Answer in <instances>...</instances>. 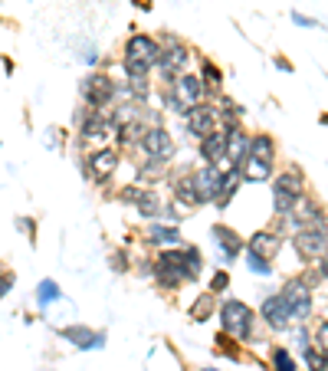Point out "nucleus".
Listing matches in <instances>:
<instances>
[{
  "label": "nucleus",
  "instance_id": "nucleus-1",
  "mask_svg": "<svg viewBox=\"0 0 328 371\" xmlns=\"http://www.w3.org/2000/svg\"><path fill=\"white\" fill-rule=\"evenodd\" d=\"M279 302H283L289 322H302V319H309V312H312V289L302 279H293V283L279 293Z\"/></svg>",
  "mask_w": 328,
  "mask_h": 371
},
{
  "label": "nucleus",
  "instance_id": "nucleus-2",
  "mask_svg": "<svg viewBox=\"0 0 328 371\" xmlns=\"http://www.w3.org/2000/svg\"><path fill=\"white\" fill-rule=\"evenodd\" d=\"M220 322H224V332L226 335H236V338H246L253 328V312L246 302L240 299H226L220 306Z\"/></svg>",
  "mask_w": 328,
  "mask_h": 371
},
{
  "label": "nucleus",
  "instance_id": "nucleus-3",
  "mask_svg": "<svg viewBox=\"0 0 328 371\" xmlns=\"http://www.w3.org/2000/svg\"><path fill=\"white\" fill-rule=\"evenodd\" d=\"M302 198V178L299 174H279L276 184H273V204H276V214H289L293 204Z\"/></svg>",
  "mask_w": 328,
  "mask_h": 371
},
{
  "label": "nucleus",
  "instance_id": "nucleus-4",
  "mask_svg": "<svg viewBox=\"0 0 328 371\" xmlns=\"http://www.w3.org/2000/svg\"><path fill=\"white\" fill-rule=\"evenodd\" d=\"M293 247H295V253H299L305 263L325 257V227H319V224L302 227V230L293 237Z\"/></svg>",
  "mask_w": 328,
  "mask_h": 371
},
{
  "label": "nucleus",
  "instance_id": "nucleus-5",
  "mask_svg": "<svg viewBox=\"0 0 328 371\" xmlns=\"http://www.w3.org/2000/svg\"><path fill=\"white\" fill-rule=\"evenodd\" d=\"M79 95H82V102L92 105V109H105V105L112 102V95H115V86H112V79L109 76H89L82 86H79Z\"/></svg>",
  "mask_w": 328,
  "mask_h": 371
},
{
  "label": "nucleus",
  "instance_id": "nucleus-6",
  "mask_svg": "<svg viewBox=\"0 0 328 371\" xmlns=\"http://www.w3.org/2000/svg\"><path fill=\"white\" fill-rule=\"evenodd\" d=\"M187 263H184V250H164L161 257H158V279H161L164 286H177L181 279H190Z\"/></svg>",
  "mask_w": 328,
  "mask_h": 371
},
{
  "label": "nucleus",
  "instance_id": "nucleus-7",
  "mask_svg": "<svg viewBox=\"0 0 328 371\" xmlns=\"http://www.w3.org/2000/svg\"><path fill=\"white\" fill-rule=\"evenodd\" d=\"M158 53L161 50H158V43L151 36L135 33L129 43H125V63H138V66H148V70H151L158 63Z\"/></svg>",
  "mask_w": 328,
  "mask_h": 371
},
{
  "label": "nucleus",
  "instance_id": "nucleus-8",
  "mask_svg": "<svg viewBox=\"0 0 328 371\" xmlns=\"http://www.w3.org/2000/svg\"><path fill=\"white\" fill-rule=\"evenodd\" d=\"M190 181H194V190H197V200H200V204H207V200H217V194H220L224 171L207 164V168H200L197 174H190Z\"/></svg>",
  "mask_w": 328,
  "mask_h": 371
},
{
  "label": "nucleus",
  "instance_id": "nucleus-9",
  "mask_svg": "<svg viewBox=\"0 0 328 371\" xmlns=\"http://www.w3.org/2000/svg\"><path fill=\"white\" fill-rule=\"evenodd\" d=\"M184 125H187L190 135L207 139L210 131H217V115L210 105H190L187 112H184Z\"/></svg>",
  "mask_w": 328,
  "mask_h": 371
},
{
  "label": "nucleus",
  "instance_id": "nucleus-10",
  "mask_svg": "<svg viewBox=\"0 0 328 371\" xmlns=\"http://www.w3.org/2000/svg\"><path fill=\"white\" fill-rule=\"evenodd\" d=\"M141 148H145L151 158H158V161L174 158V139L168 135V129H161V125H155V129H148L145 135H141Z\"/></svg>",
  "mask_w": 328,
  "mask_h": 371
},
{
  "label": "nucleus",
  "instance_id": "nucleus-11",
  "mask_svg": "<svg viewBox=\"0 0 328 371\" xmlns=\"http://www.w3.org/2000/svg\"><path fill=\"white\" fill-rule=\"evenodd\" d=\"M200 158L210 168H230L226 161V131H210L207 139H200Z\"/></svg>",
  "mask_w": 328,
  "mask_h": 371
},
{
  "label": "nucleus",
  "instance_id": "nucleus-12",
  "mask_svg": "<svg viewBox=\"0 0 328 371\" xmlns=\"http://www.w3.org/2000/svg\"><path fill=\"white\" fill-rule=\"evenodd\" d=\"M184 66H187V50L184 46H171V50L158 53V70H161L164 79L184 76Z\"/></svg>",
  "mask_w": 328,
  "mask_h": 371
},
{
  "label": "nucleus",
  "instance_id": "nucleus-13",
  "mask_svg": "<svg viewBox=\"0 0 328 371\" xmlns=\"http://www.w3.org/2000/svg\"><path fill=\"white\" fill-rule=\"evenodd\" d=\"M60 335L79 348H102L105 345L102 332H92V328H86V326H66V328H60Z\"/></svg>",
  "mask_w": 328,
  "mask_h": 371
},
{
  "label": "nucleus",
  "instance_id": "nucleus-14",
  "mask_svg": "<svg viewBox=\"0 0 328 371\" xmlns=\"http://www.w3.org/2000/svg\"><path fill=\"white\" fill-rule=\"evenodd\" d=\"M204 92H207V86H204L197 76H187V72L177 76V82H174V95H177L184 105H200Z\"/></svg>",
  "mask_w": 328,
  "mask_h": 371
},
{
  "label": "nucleus",
  "instance_id": "nucleus-15",
  "mask_svg": "<svg viewBox=\"0 0 328 371\" xmlns=\"http://www.w3.org/2000/svg\"><path fill=\"white\" fill-rule=\"evenodd\" d=\"M246 155H250V139H246L240 129H230L226 131V164H230V168H240V164L246 161Z\"/></svg>",
  "mask_w": 328,
  "mask_h": 371
},
{
  "label": "nucleus",
  "instance_id": "nucleus-16",
  "mask_svg": "<svg viewBox=\"0 0 328 371\" xmlns=\"http://www.w3.org/2000/svg\"><path fill=\"white\" fill-rule=\"evenodd\" d=\"M263 319H266L269 328H276V332H285V328H289V316H285L279 296H266V299H263Z\"/></svg>",
  "mask_w": 328,
  "mask_h": 371
},
{
  "label": "nucleus",
  "instance_id": "nucleus-17",
  "mask_svg": "<svg viewBox=\"0 0 328 371\" xmlns=\"http://www.w3.org/2000/svg\"><path fill=\"white\" fill-rule=\"evenodd\" d=\"M236 171H240V181H266L269 174H273V161L246 155V161H243Z\"/></svg>",
  "mask_w": 328,
  "mask_h": 371
},
{
  "label": "nucleus",
  "instance_id": "nucleus-18",
  "mask_svg": "<svg viewBox=\"0 0 328 371\" xmlns=\"http://www.w3.org/2000/svg\"><path fill=\"white\" fill-rule=\"evenodd\" d=\"M89 168H92V174L99 181H105V178L115 174V168H119V155H115L112 148H102V151H95V155L89 158Z\"/></svg>",
  "mask_w": 328,
  "mask_h": 371
},
{
  "label": "nucleus",
  "instance_id": "nucleus-19",
  "mask_svg": "<svg viewBox=\"0 0 328 371\" xmlns=\"http://www.w3.org/2000/svg\"><path fill=\"white\" fill-rule=\"evenodd\" d=\"M217 237V243H220V250H224V257L226 259H234L236 253L243 250V243H240V237H236L234 230H230V227H224V224H217L214 230H210Z\"/></svg>",
  "mask_w": 328,
  "mask_h": 371
},
{
  "label": "nucleus",
  "instance_id": "nucleus-20",
  "mask_svg": "<svg viewBox=\"0 0 328 371\" xmlns=\"http://www.w3.org/2000/svg\"><path fill=\"white\" fill-rule=\"evenodd\" d=\"M279 247H283V240L273 237V233H256V237L250 240V253L259 259H269L273 253H279Z\"/></svg>",
  "mask_w": 328,
  "mask_h": 371
},
{
  "label": "nucleus",
  "instance_id": "nucleus-21",
  "mask_svg": "<svg viewBox=\"0 0 328 371\" xmlns=\"http://www.w3.org/2000/svg\"><path fill=\"white\" fill-rule=\"evenodd\" d=\"M135 208H138L141 217H148V220H155V217H161V198H158V190H141L138 188V198H135Z\"/></svg>",
  "mask_w": 328,
  "mask_h": 371
},
{
  "label": "nucleus",
  "instance_id": "nucleus-22",
  "mask_svg": "<svg viewBox=\"0 0 328 371\" xmlns=\"http://www.w3.org/2000/svg\"><path fill=\"white\" fill-rule=\"evenodd\" d=\"M112 131V122L105 119V115H89V119H82V139H105Z\"/></svg>",
  "mask_w": 328,
  "mask_h": 371
},
{
  "label": "nucleus",
  "instance_id": "nucleus-23",
  "mask_svg": "<svg viewBox=\"0 0 328 371\" xmlns=\"http://www.w3.org/2000/svg\"><path fill=\"white\" fill-rule=\"evenodd\" d=\"M148 240H151V243H164V247H171V243L181 240V233L174 230V227H161V224H155L151 230H148Z\"/></svg>",
  "mask_w": 328,
  "mask_h": 371
},
{
  "label": "nucleus",
  "instance_id": "nucleus-24",
  "mask_svg": "<svg viewBox=\"0 0 328 371\" xmlns=\"http://www.w3.org/2000/svg\"><path fill=\"white\" fill-rule=\"evenodd\" d=\"M273 141L266 139V135H256V139H250V155L253 158H263V161H273Z\"/></svg>",
  "mask_w": 328,
  "mask_h": 371
},
{
  "label": "nucleus",
  "instance_id": "nucleus-25",
  "mask_svg": "<svg viewBox=\"0 0 328 371\" xmlns=\"http://www.w3.org/2000/svg\"><path fill=\"white\" fill-rule=\"evenodd\" d=\"M60 299V286L53 283V279H43V283H40V289H36V302H40V306H46V302H56Z\"/></svg>",
  "mask_w": 328,
  "mask_h": 371
},
{
  "label": "nucleus",
  "instance_id": "nucleus-26",
  "mask_svg": "<svg viewBox=\"0 0 328 371\" xmlns=\"http://www.w3.org/2000/svg\"><path fill=\"white\" fill-rule=\"evenodd\" d=\"M177 198H181L184 204H200L197 190H194V181H190V178H181V181H177Z\"/></svg>",
  "mask_w": 328,
  "mask_h": 371
},
{
  "label": "nucleus",
  "instance_id": "nucleus-27",
  "mask_svg": "<svg viewBox=\"0 0 328 371\" xmlns=\"http://www.w3.org/2000/svg\"><path fill=\"white\" fill-rule=\"evenodd\" d=\"M273 368L276 371H295V362L289 358L285 348H276V352H273Z\"/></svg>",
  "mask_w": 328,
  "mask_h": 371
},
{
  "label": "nucleus",
  "instance_id": "nucleus-28",
  "mask_svg": "<svg viewBox=\"0 0 328 371\" xmlns=\"http://www.w3.org/2000/svg\"><path fill=\"white\" fill-rule=\"evenodd\" d=\"M184 263H187L190 279H197V273H200V253L194 250V247H187V250H184Z\"/></svg>",
  "mask_w": 328,
  "mask_h": 371
},
{
  "label": "nucleus",
  "instance_id": "nucleus-29",
  "mask_svg": "<svg viewBox=\"0 0 328 371\" xmlns=\"http://www.w3.org/2000/svg\"><path fill=\"white\" fill-rule=\"evenodd\" d=\"M305 362H309L312 371H325V352H319V348H305Z\"/></svg>",
  "mask_w": 328,
  "mask_h": 371
},
{
  "label": "nucleus",
  "instance_id": "nucleus-30",
  "mask_svg": "<svg viewBox=\"0 0 328 371\" xmlns=\"http://www.w3.org/2000/svg\"><path fill=\"white\" fill-rule=\"evenodd\" d=\"M119 135H121V141H125V145H131V141L141 135V125H138V122H131V125H121Z\"/></svg>",
  "mask_w": 328,
  "mask_h": 371
},
{
  "label": "nucleus",
  "instance_id": "nucleus-31",
  "mask_svg": "<svg viewBox=\"0 0 328 371\" xmlns=\"http://www.w3.org/2000/svg\"><path fill=\"white\" fill-rule=\"evenodd\" d=\"M210 306H214V296H210V293H207V296H200V299L194 302V309H190V316H194V319L200 322V316H204V312H207Z\"/></svg>",
  "mask_w": 328,
  "mask_h": 371
},
{
  "label": "nucleus",
  "instance_id": "nucleus-32",
  "mask_svg": "<svg viewBox=\"0 0 328 371\" xmlns=\"http://www.w3.org/2000/svg\"><path fill=\"white\" fill-rule=\"evenodd\" d=\"M164 102H168V109H171V112H177V115H184V112H187V105H184V102H181V99H177V95H174V92H168V95H164Z\"/></svg>",
  "mask_w": 328,
  "mask_h": 371
},
{
  "label": "nucleus",
  "instance_id": "nucleus-33",
  "mask_svg": "<svg viewBox=\"0 0 328 371\" xmlns=\"http://www.w3.org/2000/svg\"><path fill=\"white\" fill-rule=\"evenodd\" d=\"M226 286H230V276H226V273H214V279H210V289H214V293H224Z\"/></svg>",
  "mask_w": 328,
  "mask_h": 371
},
{
  "label": "nucleus",
  "instance_id": "nucleus-34",
  "mask_svg": "<svg viewBox=\"0 0 328 371\" xmlns=\"http://www.w3.org/2000/svg\"><path fill=\"white\" fill-rule=\"evenodd\" d=\"M200 82H204V86H207V82H210V86H217V82H220V72H217V66H210V63H207V66H204V79H200Z\"/></svg>",
  "mask_w": 328,
  "mask_h": 371
},
{
  "label": "nucleus",
  "instance_id": "nucleus-35",
  "mask_svg": "<svg viewBox=\"0 0 328 371\" xmlns=\"http://www.w3.org/2000/svg\"><path fill=\"white\" fill-rule=\"evenodd\" d=\"M250 269H253V273H263V276H266V273H269V267H266V259H259V257H253V253H250Z\"/></svg>",
  "mask_w": 328,
  "mask_h": 371
},
{
  "label": "nucleus",
  "instance_id": "nucleus-36",
  "mask_svg": "<svg viewBox=\"0 0 328 371\" xmlns=\"http://www.w3.org/2000/svg\"><path fill=\"white\" fill-rule=\"evenodd\" d=\"M315 342H319V352H325V342H328V326L319 322V332H315Z\"/></svg>",
  "mask_w": 328,
  "mask_h": 371
},
{
  "label": "nucleus",
  "instance_id": "nucleus-37",
  "mask_svg": "<svg viewBox=\"0 0 328 371\" xmlns=\"http://www.w3.org/2000/svg\"><path fill=\"white\" fill-rule=\"evenodd\" d=\"M10 286H13V273H4V276H0V299L10 293Z\"/></svg>",
  "mask_w": 328,
  "mask_h": 371
},
{
  "label": "nucleus",
  "instance_id": "nucleus-38",
  "mask_svg": "<svg viewBox=\"0 0 328 371\" xmlns=\"http://www.w3.org/2000/svg\"><path fill=\"white\" fill-rule=\"evenodd\" d=\"M125 263H129V259H125V253H115V269H125Z\"/></svg>",
  "mask_w": 328,
  "mask_h": 371
},
{
  "label": "nucleus",
  "instance_id": "nucleus-39",
  "mask_svg": "<svg viewBox=\"0 0 328 371\" xmlns=\"http://www.w3.org/2000/svg\"><path fill=\"white\" fill-rule=\"evenodd\" d=\"M295 23H302V26H312V23H315V20H309V17H302V14H295Z\"/></svg>",
  "mask_w": 328,
  "mask_h": 371
}]
</instances>
